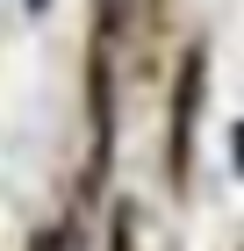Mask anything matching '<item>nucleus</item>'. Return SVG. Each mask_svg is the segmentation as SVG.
<instances>
[{
  "label": "nucleus",
  "instance_id": "obj_1",
  "mask_svg": "<svg viewBox=\"0 0 244 251\" xmlns=\"http://www.w3.org/2000/svg\"><path fill=\"white\" fill-rule=\"evenodd\" d=\"M36 251H86V244H79V230H51Z\"/></svg>",
  "mask_w": 244,
  "mask_h": 251
},
{
  "label": "nucleus",
  "instance_id": "obj_2",
  "mask_svg": "<svg viewBox=\"0 0 244 251\" xmlns=\"http://www.w3.org/2000/svg\"><path fill=\"white\" fill-rule=\"evenodd\" d=\"M29 7H43V0H29Z\"/></svg>",
  "mask_w": 244,
  "mask_h": 251
}]
</instances>
